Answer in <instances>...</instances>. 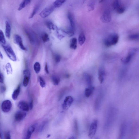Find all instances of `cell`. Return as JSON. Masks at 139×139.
Wrapping results in <instances>:
<instances>
[{
	"label": "cell",
	"instance_id": "cell-1",
	"mask_svg": "<svg viewBox=\"0 0 139 139\" xmlns=\"http://www.w3.org/2000/svg\"><path fill=\"white\" fill-rule=\"evenodd\" d=\"M119 36L116 33L110 35L108 38L104 40V44L106 47H110L112 45L116 44L119 40Z\"/></svg>",
	"mask_w": 139,
	"mask_h": 139
},
{
	"label": "cell",
	"instance_id": "cell-2",
	"mask_svg": "<svg viewBox=\"0 0 139 139\" xmlns=\"http://www.w3.org/2000/svg\"><path fill=\"white\" fill-rule=\"evenodd\" d=\"M2 47L9 58L13 61H16L17 60L16 57L13 49L11 46L3 44Z\"/></svg>",
	"mask_w": 139,
	"mask_h": 139
},
{
	"label": "cell",
	"instance_id": "cell-3",
	"mask_svg": "<svg viewBox=\"0 0 139 139\" xmlns=\"http://www.w3.org/2000/svg\"><path fill=\"white\" fill-rule=\"evenodd\" d=\"M98 124V121L94 120L91 124L88 133V137L92 138L95 136L97 132Z\"/></svg>",
	"mask_w": 139,
	"mask_h": 139
},
{
	"label": "cell",
	"instance_id": "cell-4",
	"mask_svg": "<svg viewBox=\"0 0 139 139\" xmlns=\"http://www.w3.org/2000/svg\"><path fill=\"white\" fill-rule=\"evenodd\" d=\"M12 107L11 102L9 100L4 101L1 105V109L4 113H7L9 112Z\"/></svg>",
	"mask_w": 139,
	"mask_h": 139
},
{
	"label": "cell",
	"instance_id": "cell-5",
	"mask_svg": "<svg viewBox=\"0 0 139 139\" xmlns=\"http://www.w3.org/2000/svg\"><path fill=\"white\" fill-rule=\"evenodd\" d=\"M55 8L53 6L45 8L40 13V17L43 18L47 17L54 11Z\"/></svg>",
	"mask_w": 139,
	"mask_h": 139
},
{
	"label": "cell",
	"instance_id": "cell-6",
	"mask_svg": "<svg viewBox=\"0 0 139 139\" xmlns=\"http://www.w3.org/2000/svg\"><path fill=\"white\" fill-rule=\"evenodd\" d=\"M112 18L111 12L109 10H106L105 11L101 16V19L104 23H108L111 20Z\"/></svg>",
	"mask_w": 139,
	"mask_h": 139
},
{
	"label": "cell",
	"instance_id": "cell-7",
	"mask_svg": "<svg viewBox=\"0 0 139 139\" xmlns=\"http://www.w3.org/2000/svg\"><path fill=\"white\" fill-rule=\"evenodd\" d=\"M74 99L71 96H68L64 99L62 106L64 109L67 110L70 107L74 102Z\"/></svg>",
	"mask_w": 139,
	"mask_h": 139
},
{
	"label": "cell",
	"instance_id": "cell-8",
	"mask_svg": "<svg viewBox=\"0 0 139 139\" xmlns=\"http://www.w3.org/2000/svg\"><path fill=\"white\" fill-rule=\"evenodd\" d=\"M26 113L25 111L22 110L17 111L14 115V119L17 122H20L25 118Z\"/></svg>",
	"mask_w": 139,
	"mask_h": 139
},
{
	"label": "cell",
	"instance_id": "cell-9",
	"mask_svg": "<svg viewBox=\"0 0 139 139\" xmlns=\"http://www.w3.org/2000/svg\"><path fill=\"white\" fill-rule=\"evenodd\" d=\"M138 51V49H134L130 50V51L127 56L122 60V61L124 64L129 63L134 56Z\"/></svg>",
	"mask_w": 139,
	"mask_h": 139
},
{
	"label": "cell",
	"instance_id": "cell-10",
	"mask_svg": "<svg viewBox=\"0 0 139 139\" xmlns=\"http://www.w3.org/2000/svg\"><path fill=\"white\" fill-rule=\"evenodd\" d=\"M13 41L15 44L19 45L21 49L23 50H26V48L23 44L22 38L19 35H14Z\"/></svg>",
	"mask_w": 139,
	"mask_h": 139
},
{
	"label": "cell",
	"instance_id": "cell-11",
	"mask_svg": "<svg viewBox=\"0 0 139 139\" xmlns=\"http://www.w3.org/2000/svg\"><path fill=\"white\" fill-rule=\"evenodd\" d=\"M23 74L24 75V78L23 80V85L24 87L28 86L30 79V72L28 70H25L24 71Z\"/></svg>",
	"mask_w": 139,
	"mask_h": 139
},
{
	"label": "cell",
	"instance_id": "cell-12",
	"mask_svg": "<svg viewBox=\"0 0 139 139\" xmlns=\"http://www.w3.org/2000/svg\"><path fill=\"white\" fill-rule=\"evenodd\" d=\"M17 105L18 107L22 111L28 112L30 110L29 104L24 101H19Z\"/></svg>",
	"mask_w": 139,
	"mask_h": 139
},
{
	"label": "cell",
	"instance_id": "cell-13",
	"mask_svg": "<svg viewBox=\"0 0 139 139\" xmlns=\"http://www.w3.org/2000/svg\"><path fill=\"white\" fill-rule=\"evenodd\" d=\"M105 72L104 69L103 67L99 68L98 71V79L101 83H102L104 81Z\"/></svg>",
	"mask_w": 139,
	"mask_h": 139
},
{
	"label": "cell",
	"instance_id": "cell-14",
	"mask_svg": "<svg viewBox=\"0 0 139 139\" xmlns=\"http://www.w3.org/2000/svg\"><path fill=\"white\" fill-rule=\"evenodd\" d=\"M36 126V124H34L29 128L27 132L26 139H29L31 138L32 134L35 131Z\"/></svg>",
	"mask_w": 139,
	"mask_h": 139
},
{
	"label": "cell",
	"instance_id": "cell-15",
	"mask_svg": "<svg viewBox=\"0 0 139 139\" xmlns=\"http://www.w3.org/2000/svg\"><path fill=\"white\" fill-rule=\"evenodd\" d=\"M5 35L7 38L9 39L10 36L11 28L10 23L8 20H6L5 22Z\"/></svg>",
	"mask_w": 139,
	"mask_h": 139
},
{
	"label": "cell",
	"instance_id": "cell-16",
	"mask_svg": "<svg viewBox=\"0 0 139 139\" xmlns=\"http://www.w3.org/2000/svg\"><path fill=\"white\" fill-rule=\"evenodd\" d=\"M85 79L89 87H92V77L90 74L85 73L84 74Z\"/></svg>",
	"mask_w": 139,
	"mask_h": 139
},
{
	"label": "cell",
	"instance_id": "cell-17",
	"mask_svg": "<svg viewBox=\"0 0 139 139\" xmlns=\"http://www.w3.org/2000/svg\"><path fill=\"white\" fill-rule=\"evenodd\" d=\"M67 17L69 20L71 26L70 29L74 31L75 29V25L72 14L70 13L69 12L67 14Z\"/></svg>",
	"mask_w": 139,
	"mask_h": 139
},
{
	"label": "cell",
	"instance_id": "cell-18",
	"mask_svg": "<svg viewBox=\"0 0 139 139\" xmlns=\"http://www.w3.org/2000/svg\"><path fill=\"white\" fill-rule=\"evenodd\" d=\"M20 85H19L16 89L14 91L12 94V99L14 100H16L18 97L20 93Z\"/></svg>",
	"mask_w": 139,
	"mask_h": 139
},
{
	"label": "cell",
	"instance_id": "cell-19",
	"mask_svg": "<svg viewBox=\"0 0 139 139\" xmlns=\"http://www.w3.org/2000/svg\"><path fill=\"white\" fill-rule=\"evenodd\" d=\"M31 1V0H24L20 4L19 8H18V10L19 11H20L29 4Z\"/></svg>",
	"mask_w": 139,
	"mask_h": 139
},
{
	"label": "cell",
	"instance_id": "cell-20",
	"mask_svg": "<svg viewBox=\"0 0 139 139\" xmlns=\"http://www.w3.org/2000/svg\"><path fill=\"white\" fill-rule=\"evenodd\" d=\"M67 0H56L53 3L55 8H59L65 3Z\"/></svg>",
	"mask_w": 139,
	"mask_h": 139
},
{
	"label": "cell",
	"instance_id": "cell-21",
	"mask_svg": "<svg viewBox=\"0 0 139 139\" xmlns=\"http://www.w3.org/2000/svg\"><path fill=\"white\" fill-rule=\"evenodd\" d=\"M70 47L71 49H75L77 47V40L75 38L71 39L70 41Z\"/></svg>",
	"mask_w": 139,
	"mask_h": 139
},
{
	"label": "cell",
	"instance_id": "cell-22",
	"mask_svg": "<svg viewBox=\"0 0 139 139\" xmlns=\"http://www.w3.org/2000/svg\"><path fill=\"white\" fill-rule=\"evenodd\" d=\"M96 2L95 0H91L88 5V8L89 11L93 10L95 8Z\"/></svg>",
	"mask_w": 139,
	"mask_h": 139
},
{
	"label": "cell",
	"instance_id": "cell-23",
	"mask_svg": "<svg viewBox=\"0 0 139 139\" xmlns=\"http://www.w3.org/2000/svg\"><path fill=\"white\" fill-rule=\"evenodd\" d=\"M86 40L85 35L83 33L80 34L79 38V44L81 45H82L84 43Z\"/></svg>",
	"mask_w": 139,
	"mask_h": 139
},
{
	"label": "cell",
	"instance_id": "cell-24",
	"mask_svg": "<svg viewBox=\"0 0 139 139\" xmlns=\"http://www.w3.org/2000/svg\"><path fill=\"white\" fill-rule=\"evenodd\" d=\"M26 32L30 42L32 43H34L35 41V38L33 33L31 32H30V31H27Z\"/></svg>",
	"mask_w": 139,
	"mask_h": 139
},
{
	"label": "cell",
	"instance_id": "cell-25",
	"mask_svg": "<svg viewBox=\"0 0 139 139\" xmlns=\"http://www.w3.org/2000/svg\"><path fill=\"white\" fill-rule=\"evenodd\" d=\"M74 130L75 134L76 136H78L79 135V129L77 121L76 119L74 121Z\"/></svg>",
	"mask_w": 139,
	"mask_h": 139
},
{
	"label": "cell",
	"instance_id": "cell-26",
	"mask_svg": "<svg viewBox=\"0 0 139 139\" xmlns=\"http://www.w3.org/2000/svg\"><path fill=\"white\" fill-rule=\"evenodd\" d=\"M94 89V88L93 87H89L88 88L86 89L85 90V95L87 97H89L91 95Z\"/></svg>",
	"mask_w": 139,
	"mask_h": 139
},
{
	"label": "cell",
	"instance_id": "cell-27",
	"mask_svg": "<svg viewBox=\"0 0 139 139\" xmlns=\"http://www.w3.org/2000/svg\"><path fill=\"white\" fill-rule=\"evenodd\" d=\"M52 80L54 84L55 85H58L59 83L60 79L59 77L56 76H53L52 78Z\"/></svg>",
	"mask_w": 139,
	"mask_h": 139
},
{
	"label": "cell",
	"instance_id": "cell-28",
	"mask_svg": "<svg viewBox=\"0 0 139 139\" xmlns=\"http://www.w3.org/2000/svg\"><path fill=\"white\" fill-rule=\"evenodd\" d=\"M121 6L120 0H115L113 4L114 9L116 10Z\"/></svg>",
	"mask_w": 139,
	"mask_h": 139
},
{
	"label": "cell",
	"instance_id": "cell-29",
	"mask_svg": "<svg viewBox=\"0 0 139 139\" xmlns=\"http://www.w3.org/2000/svg\"><path fill=\"white\" fill-rule=\"evenodd\" d=\"M34 69L36 74L40 73L41 70V66L40 63L38 62L35 63L34 65Z\"/></svg>",
	"mask_w": 139,
	"mask_h": 139
},
{
	"label": "cell",
	"instance_id": "cell-30",
	"mask_svg": "<svg viewBox=\"0 0 139 139\" xmlns=\"http://www.w3.org/2000/svg\"><path fill=\"white\" fill-rule=\"evenodd\" d=\"M130 40H139V33L134 34L130 35L129 37Z\"/></svg>",
	"mask_w": 139,
	"mask_h": 139
},
{
	"label": "cell",
	"instance_id": "cell-31",
	"mask_svg": "<svg viewBox=\"0 0 139 139\" xmlns=\"http://www.w3.org/2000/svg\"><path fill=\"white\" fill-rule=\"evenodd\" d=\"M39 6L38 5H37L36 6H35L33 10V12H32L31 15L29 16V19H32L34 16L35 14L37 13V12L38 11L39 9Z\"/></svg>",
	"mask_w": 139,
	"mask_h": 139
},
{
	"label": "cell",
	"instance_id": "cell-32",
	"mask_svg": "<svg viewBox=\"0 0 139 139\" xmlns=\"http://www.w3.org/2000/svg\"><path fill=\"white\" fill-rule=\"evenodd\" d=\"M0 41L3 44H5L6 43V39H5L4 34L3 32L0 30Z\"/></svg>",
	"mask_w": 139,
	"mask_h": 139
},
{
	"label": "cell",
	"instance_id": "cell-33",
	"mask_svg": "<svg viewBox=\"0 0 139 139\" xmlns=\"http://www.w3.org/2000/svg\"><path fill=\"white\" fill-rule=\"evenodd\" d=\"M6 72L8 74H11L12 72V70L11 67L10 63H8L6 64Z\"/></svg>",
	"mask_w": 139,
	"mask_h": 139
},
{
	"label": "cell",
	"instance_id": "cell-34",
	"mask_svg": "<svg viewBox=\"0 0 139 139\" xmlns=\"http://www.w3.org/2000/svg\"><path fill=\"white\" fill-rule=\"evenodd\" d=\"M46 25L47 27L49 29H54L55 26L50 21H48L46 23Z\"/></svg>",
	"mask_w": 139,
	"mask_h": 139
},
{
	"label": "cell",
	"instance_id": "cell-35",
	"mask_svg": "<svg viewBox=\"0 0 139 139\" xmlns=\"http://www.w3.org/2000/svg\"><path fill=\"white\" fill-rule=\"evenodd\" d=\"M42 38L43 41L44 42H47L49 40V35L46 33H44L42 35Z\"/></svg>",
	"mask_w": 139,
	"mask_h": 139
},
{
	"label": "cell",
	"instance_id": "cell-36",
	"mask_svg": "<svg viewBox=\"0 0 139 139\" xmlns=\"http://www.w3.org/2000/svg\"><path fill=\"white\" fill-rule=\"evenodd\" d=\"M39 81H40V84L41 87L44 88L46 86V83L44 80L41 77L39 78Z\"/></svg>",
	"mask_w": 139,
	"mask_h": 139
},
{
	"label": "cell",
	"instance_id": "cell-37",
	"mask_svg": "<svg viewBox=\"0 0 139 139\" xmlns=\"http://www.w3.org/2000/svg\"><path fill=\"white\" fill-rule=\"evenodd\" d=\"M64 32L66 33L69 37H72L74 35V31L71 29H70L69 31H64Z\"/></svg>",
	"mask_w": 139,
	"mask_h": 139
},
{
	"label": "cell",
	"instance_id": "cell-38",
	"mask_svg": "<svg viewBox=\"0 0 139 139\" xmlns=\"http://www.w3.org/2000/svg\"><path fill=\"white\" fill-rule=\"evenodd\" d=\"M116 11L118 13L122 14L125 11V8L121 6Z\"/></svg>",
	"mask_w": 139,
	"mask_h": 139
},
{
	"label": "cell",
	"instance_id": "cell-39",
	"mask_svg": "<svg viewBox=\"0 0 139 139\" xmlns=\"http://www.w3.org/2000/svg\"><path fill=\"white\" fill-rule=\"evenodd\" d=\"M54 60L56 63H59L61 59V57L60 55L56 54L54 56Z\"/></svg>",
	"mask_w": 139,
	"mask_h": 139
},
{
	"label": "cell",
	"instance_id": "cell-40",
	"mask_svg": "<svg viewBox=\"0 0 139 139\" xmlns=\"http://www.w3.org/2000/svg\"><path fill=\"white\" fill-rule=\"evenodd\" d=\"M4 137L6 139H11V136L9 131H7L5 133Z\"/></svg>",
	"mask_w": 139,
	"mask_h": 139
},
{
	"label": "cell",
	"instance_id": "cell-41",
	"mask_svg": "<svg viewBox=\"0 0 139 139\" xmlns=\"http://www.w3.org/2000/svg\"><path fill=\"white\" fill-rule=\"evenodd\" d=\"M0 82L1 83H3L4 82V77L3 74L0 73Z\"/></svg>",
	"mask_w": 139,
	"mask_h": 139
},
{
	"label": "cell",
	"instance_id": "cell-42",
	"mask_svg": "<svg viewBox=\"0 0 139 139\" xmlns=\"http://www.w3.org/2000/svg\"><path fill=\"white\" fill-rule=\"evenodd\" d=\"M45 72L46 73V74H49V70H48V68L47 63L45 64Z\"/></svg>",
	"mask_w": 139,
	"mask_h": 139
},
{
	"label": "cell",
	"instance_id": "cell-43",
	"mask_svg": "<svg viewBox=\"0 0 139 139\" xmlns=\"http://www.w3.org/2000/svg\"><path fill=\"white\" fill-rule=\"evenodd\" d=\"M30 109L32 110L33 109V101L32 100L30 102L29 104Z\"/></svg>",
	"mask_w": 139,
	"mask_h": 139
},
{
	"label": "cell",
	"instance_id": "cell-44",
	"mask_svg": "<svg viewBox=\"0 0 139 139\" xmlns=\"http://www.w3.org/2000/svg\"><path fill=\"white\" fill-rule=\"evenodd\" d=\"M6 88L4 86L1 87V91L2 92H4L6 90Z\"/></svg>",
	"mask_w": 139,
	"mask_h": 139
},
{
	"label": "cell",
	"instance_id": "cell-45",
	"mask_svg": "<svg viewBox=\"0 0 139 139\" xmlns=\"http://www.w3.org/2000/svg\"><path fill=\"white\" fill-rule=\"evenodd\" d=\"M0 135H1V138H3V134L2 132L1 131H0Z\"/></svg>",
	"mask_w": 139,
	"mask_h": 139
},
{
	"label": "cell",
	"instance_id": "cell-46",
	"mask_svg": "<svg viewBox=\"0 0 139 139\" xmlns=\"http://www.w3.org/2000/svg\"><path fill=\"white\" fill-rule=\"evenodd\" d=\"M0 57L2 59L3 58V55L1 53V52L0 53Z\"/></svg>",
	"mask_w": 139,
	"mask_h": 139
},
{
	"label": "cell",
	"instance_id": "cell-47",
	"mask_svg": "<svg viewBox=\"0 0 139 139\" xmlns=\"http://www.w3.org/2000/svg\"><path fill=\"white\" fill-rule=\"evenodd\" d=\"M104 0H101V1H100V2H102L103 1H104Z\"/></svg>",
	"mask_w": 139,
	"mask_h": 139
},
{
	"label": "cell",
	"instance_id": "cell-48",
	"mask_svg": "<svg viewBox=\"0 0 139 139\" xmlns=\"http://www.w3.org/2000/svg\"><path fill=\"white\" fill-rule=\"evenodd\" d=\"M82 0L83 1V2H84L86 0Z\"/></svg>",
	"mask_w": 139,
	"mask_h": 139
}]
</instances>
